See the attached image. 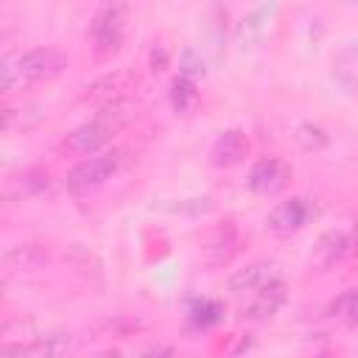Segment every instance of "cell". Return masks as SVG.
Here are the masks:
<instances>
[{
    "label": "cell",
    "instance_id": "cell-6",
    "mask_svg": "<svg viewBox=\"0 0 358 358\" xmlns=\"http://www.w3.org/2000/svg\"><path fill=\"white\" fill-rule=\"evenodd\" d=\"M112 134H115V131H112L106 123H101L98 117H92L90 123L73 129V131L62 140L59 151H64V154H92V151H98L103 143H109Z\"/></svg>",
    "mask_w": 358,
    "mask_h": 358
},
{
    "label": "cell",
    "instance_id": "cell-18",
    "mask_svg": "<svg viewBox=\"0 0 358 358\" xmlns=\"http://www.w3.org/2000/svg\"><path fill=\"white\" fill-rule=\"evenodd\" d=\"M294 140H296L305 151H319V148L327 145V134H324V129H319V126H313V123H302V126H296Z\"/></svg>",
    "mask_w": 358,
    "mask_h": 358
},
{
    "label": "cell",
    "instance_id": "cell-2",
    "mask_svg": "<svg viewBox=\"0 0 358 358\" xmlns=\"http://www.w3.org/2000/svg\"><path fill=\"white\" fill-rule=\"evenodd\" d=\"M126 20H129V6H123V3H115V6H106L98 11V17L90 28L95 59H109L117 53L120 42H123Z\"/></svg>",
    "mask_w": 358,
    "mask_h": 358
},
{
    "label": "cell",
    "instance_id": "cell-5",
    "mask_svg": "<svg viewBox=\"0 0 358 358\" xmlns=\"http://www.w3.org/2000/svg\"><path fill=\"white\" fill-rule=\"evenodd\" d=\"M288 179H291V168L282 162V159H277V157H266V159H257L255 165H252V171H249V187L255 190V193H260V196H274V193H280L285 185H288Z\"/></svg>",
    "mask_w": 358,
    "mask_h": 358
},
{
    "label": "cell",
    "instance_id": "cell-23",
    "mask_svg": "<svg viewBox=\"0 0 358 358\" xmlns=\"http://www.w3.org/2000/svg\"><path fill=\"white\" fill-rule=\"evenodd\" d=\"M140 358H173V350L159 344V347H148L145 352H140Z\"/></svg>",
    "mask_w": 358,
    "mask_h": 358
},
{
    "label": "cell",
    "instance_id": "cell-3",
    "mask_svg": "<svg viewBox=\"0 0 358 358\" xmlns=\"http://www.w3.org/2000/svg\"><path fill=\"white\" fill-rule=\"evenodd\" d=\"M117 171V157L115 154H103V157H90L84 162H78L76 168H70L67 173V187L70 190H90L103 185L106 179H112V173Z\"/></svg>",
    "mask_w": 358,
    "mask_h": 358
},
{
    "label": "cell",
    "instance_id": "cell-16",
    "mask_svg": "<svg viewBox=\"0 0 358 358\" xmlns=\"http://www.w3.org/2000/svg\"><path fill=\"white\" fill-rule=\"evenodd\" d=\"M327 316L341 322V324H358V288H347L341 291L330 308H327Z\"/></svg>",
    "mask_w": 358,
    "mask_h": 358
},
{
    "label": "cell",
    "instance_id": "cell-8",
    "mask_svg": "<svg viewBox=\"0 0 358 358\" xmlns=\"http://www.w3.org/2000/svg\"><path fill=\"white\" fill-rule=\"evenodd\" d=\"M45 263H48V249L42 243H17L8 246L3 255L6 274H31L39 271Z\"/></svg>",
    "mask_w": 358,
    "mask_h": 358
},
{
    "label": "cell",
    "instance_id": "cell-4",
    "mask_svg": "<svg viewBox=\"0 0 358 358\" xmlns=\"http://www.w3.org/2000/svg\"><path fill=\"white\" fill-rule=\"evenodd\" d=\"M241 249V229L232 224V221H224L218 227H213L204 238V260L210 266H227Z\"/></svg>",
    "mask_w": 358,
    "mask_h": 358
},
{
    "label": "cell",
    "instance_id": "cell-10",
    "mask_svg": "<svg viewBox=\"0 0 358 358\" xmlns=\"http://www.w3.org/2000/svg\"><path fill=\"white\" fill-rule=\"evenodd\" d=\"M67 344H70V336H64V333H50V336H45V338L20 341V344H6L0 358H56Z\"/></svg>",
    "mask_w": 358,
    "mask_h": 358
},
{
    "label": "cell",
    "instance_id": "cell-21",
    "mask_svg": "<svg viewBox=\"0 0 358 358\" xmlns=\"http://www.w3.org/2000/svg\"><path fill=\"white\" fill-rule=\"evenodd\" d=\"M263 11H255V14H249L243 22H241V28H238V42L241 45H249L252 39H255V34L263 28Z\"/></svg>",
    "mask_w": 358,
    "mask_h": 358
},
{
    "label": "cell",
    "instance_id": "cell-1",
    "mask_svg": "<svg viewBox=\"0 0 358 358\" xmlns=\"http://www.w3.org/2000/svg\"><path fill=\"white\" fill-rule=\"evenodd\" d=\"M64 67V56L53 48H34L3 64V90H14L25 81H42L59 76Z\"/></svg>",
    "mask_w": 358,
    "mask_h": 358
},
{
    "label": "cell",
    "instance_id": "cell-11",
    "mask_svg": "<svg viewBox=\"0 0 358 358\" xmlns=\"http://www.w3.org/2000/svg\"><path fill=\"white\" fill-rule=\"evenodd\" d=\"M358 249V232H341V229H333L327 235L319 238L313 255L322 266H333V263H341L344 257H350L352 252Z\"/></svg>",
    "mask_w": 358,
    "mask_h": 358
},
{
    "label": "cell",
    "instance_id": "cell-13",
    "mask_svg": "<svg viewBox=\"0 0 358 358\" xmlns=\"http://www.w3.org/2000/svg\"><path fill=\"white\" fill-rule=\"evenodd\" d=\"M249 154V140L241 129H229L224 131L215 143H213V151H210V159L213 165L218 168H232L238 162H243V157Z\"/></svg>",
    "mask_w": 358,
    "mask_h": 358
},
{
    "label": "cell",
    "instance_id": "cell-19",
    "mask_svg": "<svg viewBox=\"0 0 358 358\" xmlns=\"http://www.w3.org/2000/svg\"><path fill=\"white\" fill-rule=\"evenodd\" d=\"M193 98H196V87H193V81L185 78V76H176L173 84H171V101H173V106H176L179 112H185V109L193 103Z\"/></svg>",
    "mask_w": 358,
    "mask_h": 358
},
{
    "label": "cell",
    "instance_id": "cell-15",
    "mask_svg": "<svg viewBox=\"0 0 358 358\" xmlns=\"http://www.w3.org/2000/svg\"><path fill=\"white\" fill-rule=\"evenodd\" d=\"M129 76L126 73H115V76H103V78H98L95 84H90L87 87V92H84V98L87 101H95V103H101V106H106V103H112V101H120L123 98V90L129 87Z\"/></svg>",
    "mask_w": 358,
    "mask_h": 358
},
{
    "label": "cell",
    "instance_id": "cell-22",
    "mask_svg": "<svg viewBox=\"0 0 358 358\" xmlns=\"http://www.w3.org/2000/svg\"><path fill=\"white\" fill-rule=\"evenodd\" d=\"M196 310H199V313H196V322L207 324V322H215V319H218V313H221V305H218V302H201Z\"/></svg>",
    "mask_w": 358,
    "mask_h": 358
},
{
    "label": "cell",
    "instance_id": "cell-9",
    "mask_svg": "<svg viewBox=\"0 0 358 358\" xmlns=\"http://www.w3.org/2000/svg\"><path fill=\"white\" fill-rule=\"evenodd\" d=\"M274 280H277V266L271 260H255L229 277V291L232 294H249V291L257 294L260 288H266Z\"/></svg>",
    "mask_w": 358,
    "mask_h": 358
},
{
    "label": "cell",
    "instance_id": "cell-20",
    "mask_svg": "<svg viewBox=\"0 0 358 358\" xmlns=\"http://www.w3.org/2000/svg\"><path fill=\"white\" fill-rule=\"evenodd\" d=\"M179 67H182V76L185 78H193V76H201L204 73V59L193 48H185L182 56H179Z\"/></svg>",
    "mask_w": 358,
    "mask_h": 358
},
{
    "label": "cell",
    "instance_id": "cell-17",
    "mask_svg": "<svg viewBox=\"0 0 358 358\" xmlns=\"http://www.w3.org/2000/svg\"><path fill=\"white\" fill-rule=\"evenodd\" d=\"M137 327H143V322H137V319H131L126 313L103 316V319L95 322V333H101V336H126V333H131Z\"/></svg>",
    "mask_w": 358,
    "mask_h": 358
},
{
    "label": "cell",
    "instance_id": "cell-7",
    "mask_svg": "<svg viewBox=\"0 0 358 358\" xmlns=\"http://www.w3.org/2000/svg\"><path fill=\"white\" fill-rule=\"evenodd\" d=\"M310 218V204L305 199H288V201H280L271 213H268V221L266 227L274 232V235H291L296 229H302Z\"/></svg>",
    "mask_w": 358,
    "mask_h": 358
},
{
    "label": "cell",
    "instance_id": "cell-14",
    "mask_svg": "<svg viewBox=\"0 0 358 358\" xmlns=\"http://www.w3.org/2000/svg\"><path fill=\"white\" fill-rule=\"evenodd\" d=\"M285 299H288V285L282 280H274L255 294V299L246 308V316L249 319H268L285 305Z\"/></svg>",
    "mask_w": 358,
    "mask_h": 358
},
{
    "label": "cell",
    "instance_id": "cell-12",
    "mask_svg": "<svg viewBox=\"0 0 358 358\" xmlns=\"http://www.w3.org/2000/svg\"><path fill=\"white\" fill-rule=\"evenodd\" d=\"M48 187H50V173L45 168H25L6 179V199L8 201L31 199V196L45 193Z\"/></svg>",
    "mask_w": 358,
    "mask_h": 358
}]
</instances>
